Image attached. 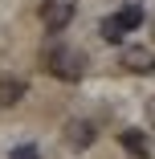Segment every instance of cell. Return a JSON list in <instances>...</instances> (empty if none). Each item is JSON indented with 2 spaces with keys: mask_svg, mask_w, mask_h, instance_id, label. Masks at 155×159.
I'll return each instance as SVG.
<instances>
[{
  "mask_svg": "<svg viewBox=\"0 0 155 159\" xmlns=\"http://www.w3.org/2000/svg\"><path fill=\"white\" fill-rule=\"evenodd\" d=\"M45 70H49L53 78H61V82H82V78H86V53L74 49V45L53 41V45L45 49Z\"/></svg>",
  "mask_w": 155,
  "mask_h": 159,
  "instance_id": "obj_1",
  "label": "cell"
},
{
  "mask_svg": "<svg viewBox=\"0 0 155 159\" xmlns=\"http://www.w3.org/2000/svg\"><path fill=\"white\" fill-rule=\"evenodd\" d=\"M78 12V0H41V25L49 33H61V29H70Z\"/></svg>",
  "mask_w": 155,
  "mask_h": 159,
  "instance_id": "obj_2",
  "label": "cell"
},
{
  "mask_svg": "<svg viewBox=\"0 0 155 159\" xmlns=\"http://www.w3.org/2000/svg\"><path fill=\"white\" fill-rule=\"evenodd\" d=\"M98 139V126L90 122V118H70L66 122V147L70 151H90Z\"/></svg>",
  "mask_w": 155,
  "mask_h": 159,
  "instance_id": "obj_3",
  "label": "cell"
},
{
  "mask_svg": "<svg viewBox=\"0 0 155 159\" xmlns=\"http://www.w3.org/2000/svg\"><path fill=\"white\" fill-rule=\"evenodd\" d=\"M122 66L131 74H155V53L147 45H127L122 49Z\"/></svg>",
  "mask_w": 155,
  "mask_h": 159,
  "instance_id": "obj_4",
  "label": "cell"
},
{
  "mask_svg": "<svg viewBox=\"0 0 155 159\" xmlns=\"http://www.w3.org/2000/svg\"><path fill=\"white\" fill-rule=\"evenodd\" d=\"M118 143H122V151H131L135 159H147V155H151V143H147V135H143V131H135V126L118 131Z\"/></svg>",
  "mask_w": 155,
  "mask_h": 159,
  "instance_id": "obj_5",
  "label": "cell"
},
{
  "mask_svg": "<svg viewBox=\"0 0 155 159\" xmlns=\"http://www.w3.org/2000/svg\"><path fill=\"white\" fill-rule=\"evenodd\" d=\"M25 82L21 78H0V106H16L21 98H25Z\"/></svg>",
  "mask_w": 155,
  "mask_h": 159,
  "instance_id": "obj_6",
  "label": "cell"
},
{
  "mask_svg": "<svg viewBox=\"0 0 155 159\" xmlns=\"http://www.w3.org/2000/svg\"><path fill=\"white\" fill-rule=\"evenodd\" d=\"M114 20H118L122 33H135V29L143 25V8H139V4H127V8H118V12H114Z\"/></svg>",
  "mask_w": 155,
  "mask_h": 159,
  "instance_id": "obj_7",
  "label": "cell"
},
{
  "mask_svg": "<svg viewBox=\"0 0 155 159\" xmlns=\"http://www.w3.org/2000/svg\"><path fill=\"white\" fill-rule=\"evenodd\" d=\"M122 37H127V33H122V29H118V20H114V16H106V20H102V41H110V45H118Z\"/></svg>",
  "mask_w": 155,
  "mask_h": 159,
  "instance_id": "obj_8",
  "label": "cell"
},
{
  "mask_svg": "<svg viewBox=\"0 0 155 159\" xmlns=\"http://www.w3.org/2000/svg\"><path fill=\"white\" fill-rule=\"evenodd\" d=\"M8 159H41V151L33 147V143H21V147H12V155Z\"/></svg>",
  "mask_w": 155,
  "mask_h": 159,
  "instance_id": "obj_9",
  "label": "cell"
},
{
  "mask_svg": "<svg viewBox=\"0 0 155 159\" xmlns=\"http://www.w3.org/2000/svg\"><path fill=\"white\" fill-rule=\"evenodd\" d=\"M147 118H151V126H155V98H147Z\"/></svg>",
  "mask_w": 155,
  "mask_h": 159,
  "instance_id": "obj_10",
  "label": "cell"
}]
</instances>
